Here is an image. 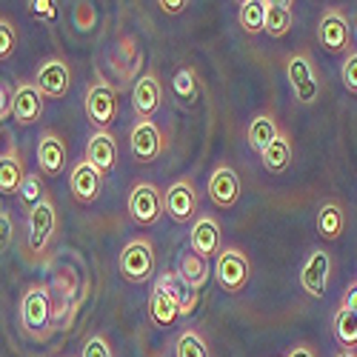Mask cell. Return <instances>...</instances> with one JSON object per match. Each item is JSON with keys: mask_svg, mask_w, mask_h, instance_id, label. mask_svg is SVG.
<instances>
[{"mask_svg": "<svg viewBox=\"0 0 357 357\" xmlns=\"http://www.w3.org/2000/svg\"><path fill=\"white\" fill-rule=\"evenodd\" d=\"M83 109H86L89 123H95L100 132H109V126L114 123V117H117V109H121V100H117L114 86L106 77H95L86 89Z\"/></svg>", "mask_w": 357, "mask_h": 357, "instance_id": "1", "label": "cell"}, {"mask_svg": "<svg viewBox=\"0 0 357 357\" xmlns=\"http://www.w3.org/2000/svg\"><path fill=\"white\" fill-rule=\"evenodd\" d=\"M215 280L229 294L243 291L252 280V263H249L246 252H241L237 246L220 249V255L215 257Z\"/></svg>", "mask_w": 357, "mask_h": 357, "instance_id": "2", "label": "cell"}, {"mask_svg": "<svg viewBox=\"0 0 357 357\" xmlns=\"http://www.w3.org/2000/svg\"><path fill=\"white\" fill-rule=\"evenodd\" d=\"M286 80L294 92V100L303 103V106H312L317 103L320 98V77H317V66L309 54L297 52L286 61Z\"/></svg>", "mask_w": 357, "mask_h": 357, "instance_id": "3", "label": "cell"}, {"mask_svg": "<svg viewBox=\"0 0 357 357\" xmlns=\"http://www.w3.org/2000/svg\"><path fill=\"white\" fill-rule=\"evenodd\" d=\"M117 266H121V275L123 280L129 283H146L152 280L155 275V246L152 241H146V237H135L129 241L117 257Z\"/></svg>", "mask_w": 357, "mask_h": 357, "instance_id": "4", "label": "cell"}, {"mask_svg": "<svg viewBox=\"0 0 357 357\" xmlns=\"http://www.w3.org/2000/svg\"><path fill=\"white\" fill-rule=\"evenodd\" d=\"M163 192L149 183V181H137L129 192V218L135 226L140 229H149L155 226L160 218H163Z\"/></svg>", "mask_w": 357, "mask_h": 357, "instance_id": "5", "label": "cell"}, {"mask_svg": "<svg viewBox=\"0 0 357 357\" xmlns=\"http://www.w3.org/2000/svg\"><path fill=\"white\" fill-rule=\"evenodd\" d=\"M57 231V209H54V200L46 195L32 212L26 218V241L29 249L35 255H43L52 243V237Z\"/></svg>", "mask_w": 357, "mask_h": 357, "instance_id": "6", "label": "cell"}, {"mask_svg": "<svg viewBox=\"0 0 357 357\" xmlns=\"http://www.w3.org/2000/svg\"><path fill=\"white\" fill-rule=\"evenodd\" d=\"M52 320V297H49V286L35 283L29 286L20 297V323L29 335H38L43 329H49Z\"/></svg>", "mask_w": 357, "mask_h": 357, "instance_id": "7", "label": "cell"}, {"mask_svg": "<svg viewBox=\"0 0 357 357\" xmlns=\"http://www.w3.org/2000/svg\"><path fill=\"white\" fill-rule=\"evenodd\" d=\"M166 149V137L155 121H135L129 129V152L135 163H155Z\"/></svg>", "mask_w": 357, "mask_h": 357, "instance_id": "8", "label": "cell"}, {"mask_svg": "<svg viewBox=\"0 0 357 357\" xmlns=\"http://www.w3.org/2000/svg\"><path fill=\"white\" fill-rule=\"evenodd\" d=\"M317 40L326 52L332 54H346L351 49V26L340 9H326L317 20Z\"/></svg>", "mask_w": 357, "mask_h": 357, "instance_id": "9", "label": "cell"}, {"mask_svg": "<svg viewBox=\"0 0 357 357\" xmlns=\"http://www.w3.org/2000/svg\"><path fill=\"white\" fill-rule=\"evenodd\" d=\"M163 212L174 223H189L197 215V189L192 177H181L163 192Z\"/></svg>", "mask_w": 357, "mask_h": 357, "instance_id": "10", "label": "cell"}, {"mask_svg": "<svg viewBox=\"0 0 357 357\" xmlns=\"http://www.w3.org/2000/svg\"><path fill=\"white\" fill-rule=\"evenodd\" d=\"M206 192H209V200L218 206V209H234L237 203H241L243 197V183H241V174H237L231 166L220 163L212 177H209V183H206Z\"/></svg>", "mask_w": 357, "mask_h": 357, "instance_id": "11", "label": "cell"}, {"mask_svg": "<svg viewBox=\"0 0 357 357\" xmlns=\"http://www.w3.org/2000/svg\"><path fill=\"white\" fill-rule=\"evenodd\" d=\"M35 86L40 89L43 98H52V100L66 98L69 89H72V66L63 61V57H46L38 69Z\"/></svg>", "mask_w": 357, "mask_h": 357, "instance_id": "12", "label": "cell"}, {"mask_svg": "<svg viewBox=\"0 0 357 357\" xmlns=\"http://www.w3.org/2000/svg\"><path fill=\"white\" fill-rule=\"evenodd\" d=\"M163 103V83L155 72H146L137 77L132 86V109L137 114V121H152L155 112Z\"/></svg>", "mask_w": 357, "mask_h": 357, "instance_id": "13", "label": "cell"}, {"mask_svg": "<svg viewBox=\"0 0 357 357\" xmlns=\"http://www.w3.org/2000/svg\"><path fill=\"white\" fill-rule=\"evenodd\" d=\"M100 186H103V174L89 163L86 158H80L72 172H69V192L80 206H92L100 197Z\"/></svg>", "mask_w": 357, "mask_h": 357, "instance_id": "14", "label": "cell"}, {"mask_svg": "<svg viewBox=\"0 0 357 357\" xmlns=\"http://www.w3.org/2000/svg\"><path fill=\"white\" fill-rule=\"evenodd\" d=\"M43 95H40V89L35 83H29V80H20L15 86V98H12V117H15V123L17 126H32L40 121V114H43Z\"/></svg>", "mask_w": 357, "mask_h": 357, "instance_id": "15", "label": "cell"}, {"mask_svg": "<svg viewBox=\"0 0 357 357\" xmlns=\"http://www.w3.org/2000/svg\"><path fill=\"white\" fill-rule=\"evenodd\" d=\"M329 275H332V255L323 252V249H314L306 257L303 269H301V286H303V291L312 294V297H323L326 289H329Z\"/></svg>", "mask_w": 357, "mask_h": 357, "instance_id": "16", "label": "cell"}, {"mask_svg": "<svg viewBox=\"0 0 357 357\" xmlns=\"http://www.w3.org/2000/svg\"><path fill=\"white\" fill-rule=\"evenodd\" d=\"M66 163H69V152H66V143L63 137L46 129L38 140V166L43 174L49 177H61L66 172Z\"/></svg>", "mask_w": 357, "mask_h": 357, "instance_id": "17", "label": "cell"}, {"mask_svg": "<svg viewBox=\"0 0 357 357\" xmlns=\"http://www.w3.org/2000/svg\"><path fill=\"white\" fill-rule=\"evenodd\" d=\"M220 241H223V231H220V223L212 218V215H200L195 223H192V231H189V246L197 257H218L220 255Z\"/></svg>", "mask_w": 357, "mask_h": 357, "instance_id": "18", "label": "cell"}, {"mask_svg": "<svg viewBox=\"0 0 357 357\" xmlns=\"http://www.w3.org/2000/svg\"><path fill=\"white\" fill-rule=\"evenodd\" d=\"M149 317H152V323L158 326V329H169V326L181 317V306H177L174 294L169 291L163 275L155 280L152 294H149Z\"/></svg>", "mask_w": 357, "mask_h": 357, "instance_id": "19", "label": "cell"}, {"mask_svg": "<svg viewBox=\"0 0 357 357\" xmlns=\"http://www.w3.org/2000/svg\"><path fill=\"white\" fill-rule=\"evenodd\" d=\"M89 163H92L100 174H109L114 166H117V140L112 132H95L86 143V155H83Z\"/></svg>", "mask_w": 357, "mask_h": 357, "instance_id": "20", "label": "cell"}, {"mask_svg": "<svg viewBox=\"0 0 357 357\" xmlns=\"http://www.w3.org/2000/svg\"><path fill=\"white\" fill-rule=\"evenodd\" d=\"M26 166L23 158L17 152V146H9L3 155H0V195H17L23 181H26Z\"/></svg>", "mask_w": 357, "mask_h": 357, "instance_id": "21", "label": "cell"}, {"mask_svg": "<svg viewBox=\"0 0 357 357\" xmlns=\"http://www.w3.org/2000/svg\"><path fill=\"white\" fill-rule=\"evenodd\" d=\"M314 229L323 241H340L343 231H346V212L337 200H326L320 209H317V218H314Z\"/></svg>", "mask_w": 357, "mask_h": 357, "instance_id": "22", "label": "cell"}, {"mask_svg": "<svg viewBox=\"0 0 357 357\" xmlns=\"http://www.w3.org/2000/svg\"><path fill=\"white\" fill-rule=\"evenodd\" d=\"M291 23H294V15L289 0H266V35L280 40L291 32Z\"/></svg>", "mask_w": 357, "mask_h": 357, "instance_id": "23", "label": "cell"}, {"mask_svg": "<svg viewBox=\"0 0 357 357\" xmlns=\"http://www.w3.org/2000/svg\"><path fill=\"white\" fill-rule=\"evenodd\" d=\"M260 163L266 172H272V174H283L291 163V140L286 132H280L269 146L260 152Z\"/></svg>", "mask_w": 357, "mask_h": 357, "instance_id": "24", "label": "cell"}, {"mask_svg": "<svg viewBox=\"0 0 357 357\" xmlns=\"http://www.w3.org/2000/svg\"><path fill=\"white\" fill-rule=\"evenodd\" d=\"M177 278L186 286H192L195 291H200L206 286V280H209V263L197 257L195 252H183L181 260H177Z\"/></svg>", "mask_w": 357, "mask_h": 357, "instance_id": "25", "label": "cell"}, {"mask_svg": "<svg viewBox=\"0 0 357 357\" xmlns=\"http://www.w3.org/2000/svg\"><path fill=\"white\" fill-rule=\"evenodd\" d=\"M280 135V126H278V121L272 114H257V117H252V123H249V129H246V140H249V146L255 149V152L260 155L266 146H269L275 137Z\"/></svg>", "mask_w": 357, "mask_h": 357, "instance_id": "26", "label": "cell"}, {"mask_svg": "<svg viewBox=\"0 0 357 357\" xmlns=\"http://www.w3.org/2000/svg\"><path fill=\"white\" fill-rule=\"evenodd\" d=\"M332 332H335V340L340 343V349L351 351L357 346V312L349 306H340L335 314V323H332Z\"/></svg>", "mask_w": 357, "mask_h": 357, "instance_id": "27", "label": "cell"}, {"mask_svg": "<svg viewBox=\"0 0 357 357\" xmlns=\"http://www.w3.org/2000/svg\"><path fill=\"white\" fill-rule=\"evenodd\" d=\"M237 20H241V29L246 35L266 32V0H246V3H241Z\"/></svg>", "mask_w": 357, "mask_h": 357, "instance_id": "28", "label": "cell"}, {"mask_svg": "<svg viewBox=\"0 0 357 357\" xmlns=\"http://www.w3.org/2000/svg\"><path fill=\"white\" fill-rule=\"evenodd\" d=\"M174 357H209V343L195 329H183L174 343Z\"/></svg>", "mask_w": 357, "mask_h": 357, "instance_id": "29", "label": "cell"}, {"mask_svg": "<svg viewBox=\"0 0 357 357\" xmlns=\"http://www.w3.org/2000/svg\"><path fill=\"white\" fill-rule=\"evenodd\" d=\"M163 278H166V286H169V291L174 294L177 306H181V317L192 314V312H195V306H197V291H195L192 286H186L181 278H177V275H172V272H163Z\"/></svg>", "mask_w": 357, "mask_h": 357, "instance_id": "30", "label": "cell"}, {"mask_svg": "<svg viewBox=\"0 0 357 357\" xmlns=\"http://www.w3.org/2000/svg\"><path fill=\"white\" fill-rule=\"evenodd\" d=\"M17 195H20V203L26 206V212H32L35 206H38V203H40V200L46 197V189H43V181H40V174L29 172Z\"/></svg>", "mask_w": 357, "mask_h": 357, "instance_id": "31", "label": "cell"}, {"mask_svg": "<svg viewBox=\"0 0 357 357\" xmlns=\"http://www.w3.org/2000/svg\"><path fill=\"white\" fill-rule=\"evenodd\" d=\"M172 89H174V95L177 98H183V100H192L197 95V75L192 66H183L181 72H174L172 77Z\"/></svg>", "mask_w": 357, "mask_h": 357, "instance_id": "32", "label": "cell"}, {"mask_svg": "<svg viewBox=\"0 0 357 357\" xmlns=\"http://www.w3.org/2000/svg\"><path fill=\"white\" fill-rule=\"evenodd\" d=\"M17 49V29L9 17H0V61H9Z\"/></svg>", "mask_w": 357, "mask_h": 357, "instance_id": "33", "label": "cell"}, {"mask_svg": "<svg viewBox=\"0 0 357 357\" xmlns=\"http://www.w3.org/2000/svg\"><path fill=\"white\" fill-rule=\"evenodd\" d=\"M340 77H343L346 92L357 95V52H349V54H346L343 69H340Z\"/></svg>", "mask_w": 357, "mask_h": 357, "instance_id": "34", "label": "cell"}, {"mask_svg": "<svg viewBox=\"0 0 357 357\" xmlns=\"http://www.w3.org/2000/svg\"><path fill=\"white\" fill-rule=\"evenodd\" d=\"M83 357H114V354H112V346L103 335H92L83 343Z\"/></svg>", "mask_w": 357, "mask_h": 357, "instance_id": "35", "label": "cell"}, {"mask_svg": "<svg viewBox=\"0 0 357 357\" xmlns=\"http://www.w3.org/2000/svg\"><path fill=\"white\" fill-rule=\"evenodd\" d=\"M29 12H32L35 17H40V20H54L57 17V3H52V0H32V3H29Z\"/></svg>", "mask_w": 357, "mask_h": 357, "instance_id": "36", "label": "cell"}, {"mask_svg": "<svg viewBox=\"0 0 357 357\" xmlns=\"http://www.w3.org/2000/svg\"><path fill=\"white\" fill-rule=\"evenodd\" d=\"M12 237H15V229H12V218L9 212L0 206V252H6L9 243H12Z\"/></svg>", "mask_w": 357, "mask_h": 357, "instance_id": "37", "label": "cell"}, {"mask_svg": "<svg viewBox=\"0 0 357 357\" xmlns=\"http://www.w3.org/2000/svg\"><path fill=\"white\" fill-rule=\"evenodd\" d=\"M12 98H15V89H9L6 83H0V121L12 117Z\"/></svg>", "mask_w": 357, "mask_h": 357, "instance_id": "38", "label": "cell"}, {"mask_svg": "<svg viewBox=\"0 0 357 357\" xmlns=\"http://www.w3.org/2000/svg\"><path fill=\"white\" fill-rule=\"evenodd\" d=\"M158 6L166 12V15H181V12H186V0H174V3H172V0H158Z\"/></svg>", "mask_w": 357, "mask_h": 357, "instance_id": "39", "label": "cell"}, {"mask_svg": "<svg viewBox=\"0 0 357 357\" xmlns=\"http://www.w3.org/2000/svg\"><path fill=\"white\" fill-rule=\"evenodd\" d=\"M289 357H317V354H314V349H312V346H306V343H297V346L289 351Z\"/></svg>", "mask_w": 357, "mask_h": 357, "instance_id": "40", "label": "cell"}, {"mask_svg": "<svg viewBox=\"0 0 357 357\" xmlns=\"http://www.w3.org/2000/svg\"><path fill=\"white\" fill-rule=\"evenodd\" d=\"M340 306H349V309H354V312H357V283L343 294V303H340Z\"/></svg>", "mask_w": 357, "mask_h": 357, "instance_id": "41", "label": "cell"}, {"mask_svg": "<svg viewBox=\"0 0 357 357\" xmlns=\"http://www.w3.org/2000/svg\"><path fill=\"white\" fill-rule=\"evenodd\" d=\"M335 357H354V354H351V351H349V349H340V351H337V354H335Z\"/></svg>", "mask_w": 357, "mask_h": 357, "instance_id": "42", "label": "cell"}]
</instances>
